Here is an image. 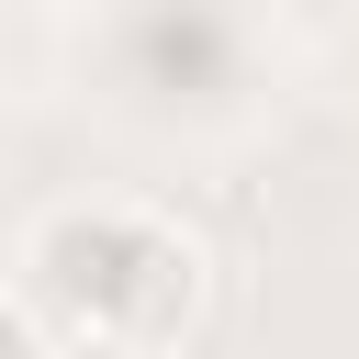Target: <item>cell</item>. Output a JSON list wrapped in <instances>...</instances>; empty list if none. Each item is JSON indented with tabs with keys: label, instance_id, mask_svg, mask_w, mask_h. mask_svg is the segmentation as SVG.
I'll use <instances>...</instances> for the list:
<instances>
[{
	"label": "cell",
	"instance_id": "1",
	"mask_svg": "<svg viewBox=\"0 0 359 359\" xmlns=\"http://www.w3.org/2000/svg\"><path fill=\"white\" fill-rule=\"evenodd\" d=\"M22 269H34V303H45L67 337L123 348V359L180 348L191 314H202V247H191L180 224H157V213H123V202H67V213H45L34 247H22Z\"/></svg>",
	"mask_w": 359,
	"mask_h": 359
},
{
	"label": "cell",
	"instance_id": "3",
	"mask_svg": "<svg viewBox=\"0 0 359 359\" xmlns=\"http://www.w3.org/2000/svg\"><path fill=\"white\" fill-rule=\"evenodd\" d=\"M22 11H45V22H67V11H90V0H22Z\"/></svg>",
	"mask_w": 359,
	"mask_h": 359
},
{
	"label": "cell",
	"instance_id": "2",
	"mask_svg": "<svg viewBox=\"0 0 359 359\" xmlns=\"http://www.w3.org/2000/svg\"><path fill=\"white\" fill-rule=\"evenodd\" d=\"M0 359H56V337H45V314L22 292H0Z\"/></svg>",
	"mask_w": 359,
	"mask_h": 359
}]
</instances>
